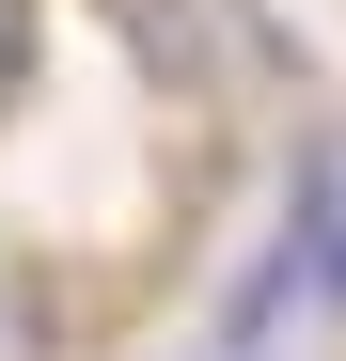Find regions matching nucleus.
<instances>
[{"mask_svg": "<svg viewBox=\"0 0 346 361\" xmlns=\"http://www.w3.org/2000/svg\"><path fill=\"white\" fill-rule=\"evenodd\" d=\"M110 47L157 94H220V0H110Z\"/></svg>", "mask_w": 346, "mask_h": 361, "instance_id": "2", "label": "nucleus"}, {"mask_svg": "<svg viewBox=\"0 0 346 361\" xmlns=\"http://www.w3.org/2000/svg\"><path fill=\"white\" fill-rule=\"evenodd\" d=\"M268 267L299 283V314H346V142H315L299 173H283V235Z\"/></svg>", "mask_w": 346, "mask_h": 361, "instance_id": "1", "label": "nucleus"}, {"mask_svg": "<svg viewBox=\"0 0 346 361\" xmlns=\"http://www.w3.org/2000/svg\"><path fill=\"white\" fill-rule=\"evenodd\" d=\"M32 32H47V16H32V0H0V110H16V94H32Z\"/></svg>", "mask_w": 346, "mask_h": 361, "instance_id": "3", "label": "nucleus"}]
</instances>
